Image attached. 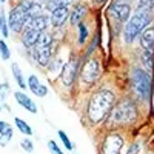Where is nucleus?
Returning a JSON list of instances; mask_svg holds the SVG:
<instances>
[{
	"instance_id": "1",
	"label": "nucleus",
	"mask_w": 154,
	"mask_h": 154,
	"mask_svg": "<svg viewBox=\"0 0 154 154\" xmlns=\"http://www.w3.org/2000/svg\"><path fill=\"white\" fill-rule=\"evenodd\" d=\"M116 96L112 91H108V89H100V91H96L91 99L88 102V119L93 123H99L102 122L106 114H109V111L112 109Z\"/></svg>"
},
{
	"instance_id": "2",
	"label": "nucleus",
	"mask_w": 154,
	"mask_h": 154,
	"mask_svg": "<svg viewBox=\"0 0 154 154\" xmlns=\"http://www.w3.org/2000/svg\"><path fill=\"white\" fill-rule=\"evenodd\" d=\"M154 19V12H149L146 9L137 8L131 19L126 20L125 29H123V38L126 43H133L136 37L142 32Z\"/></svg>"
},
{
	"instance_id": "3",
	"label": "nucleus",
	"mask_w": 154,
	"mask_h": 154,
	"mask_svg": "<svg viewBox=\"0 0 154 154\" xmlns=\"http://www.w3.org/2000/svg\"><path fill=\"white\" fill-rule=\"evenodd\" d=\"M137 117V108L131 99H123L120 103L112 108V120L117 123H131Z\"/></svg>"
},
{
	"instance_id": "4",
	"label": "nucleus",
	"mask_w": 154,
	"mask_h": 154,
	"mask_svg": "<svg viewBox=\"0 0 154 154\" xmlns=\"http://www.w3.org/2000/svg\"><path fill=\"white\" fill-rule=\"evenodd\" d=\"M131 83H133V89L134 93L142 99H148L151 94V75L143 71V69H134L131 74Z\"/></svg>"
},
{
	"instance_id": "5",
	"label": "nucleus",
	"mask_w": 154,
	"mask_h": 154,
	"mask_svg": "<svg viewBox=\"0 0 154 154\" xmlns=\"http://www.w3.org/2000/svg\"><path fill=\"white\" fill-rule=\"evenodd\" d=\"M80 75H82V80L86 85L94 83L100 75V63H99V60L97 59H88L85 62L83 68H82Z\"/></svg>"
},
{
	"instance_id": "6",
	"label": "nucleus",
	"mask_w": 154,
	"mask_h": 154,
	"mask_svg": "<svg viewBox=\"0 0 154 154\" xmlns=\"http://www.w3.org/2000/svg\"><path fill=\"white\" fill-rule=\"evenodd\" d=\"M123 149V139L119 134H109L100 146V154H120Z\"/></svg>"
},
{
	"instance_id": "7",
	"label": "nucleus",
	"mask_w": 154,
	"mask_h": 154,
	"mask_svg": "<svg viewBox=\"0 0 154 154\" xmlns=\"http://www.w3.org/2000/svg\"><path fill=\"white\" fill-rule=\"evenodd\" d=\"M77 71H79V59H71L68 60L62 68V74H60V79L62 83L65 86H71L75 80V75Z\"/></svg>"
},
{
	"instance_id": "8",
	"label": "nucleus",
	"mask_w": 154,
	"mask_h": 154,
	"mask_svg": "<svg viewBox=\"0 0 154 154\" xmlns=\"http://www.w3.org/2000/svg\"><path fill=\"white\" fill-rule=\"evenodd\" d=\"M28 14L25 11H22L19 6L14 8L11 12H9V19H8V25L11 26V29L14 31V32H20L23 28H25V25H26L28 22Z\"/></svg>"
},
{
	"instance_id": "9",
	"label": "nucleus",
	"mask_w": 154,
	"mask_h": 154,
	"mask_svg": "<svg viewBox=\"0 0 154 154\" xmlns=\"http://www.w3.org/2000/svg\"><path fill=\"white\" fill-rule=\"evenodd\" d=\"M109 12L117 22H126L130 19V14H131V6H130V3H126L125 0H116V2L109 6Z\"/></svg>"
},
{
	"instance_id": "10",
	"label": "nucleus",
	"mask_w": 154,
	"mask_h": 154,
	"mask_svg": "<svg viewBox=\"0 0 154 154\" xmlns=\"http://www.w3.org/2000/svg\"><path fill=\"white\" fill-rule=\"evenodd\" d=\"M49 25V17L48 16H35V17H29L26 25H25V29H37V31H45L46 26Z\"/></svg>"
},
{
	"instance_id": "11",
	"label": "nucleus",
	"mask_w": 154,
	"mask_h": 154,
	"mask_svg": "<svg viewBox=\"0 0 154 154\" xmlns=\"http://www.w3.org/2000/svg\"><path fill=\"white\" fill-rule=\"evenodd\" d=\"M34 49V56L38 62V65L42 66H46L49 60H51V45L49 46H43V45H34L32 46Z\"/></svg>"
},
{
	"instance_id": "12",
	"label": "nucleus",
	"mask_w": 154,
	"mask_h": 154,
	"mask_svg": "<svg viewBox=\"0 0 154 154\" xmlns=\"http://www.w3.org/2000/svg\"><path fill=\"white\" fill-rule=\"evenodd\" d=\"M140 35V45H142L143 51L154 54V28H145Z\"/></svg>"
},
{
	"instance_id": "13",
	"label": "nucleus",
	"mask_w": 154,
	"mask_h": 154,
	"mask_svg": "<svg viewBox=\"0 0 154 154\" xmlns=\"http://www.w3.org/2000/svg\"><path fill=\"white\" fill-rule=\"evenodd\" d=\"M68 17H69V8L68 6H59L53 11V14H51V23H53L56 28H60L62 25L66 22Z\"/></svg>"
},
{
	"instance_id": "14",
	"label": "nucleus",
	"mask_w": 154,
	"mask_h": 154,
	"mask_svg": "<svg viewBox=\"0 0 154 154\" xmlns=\"http://www.w3.org/2000/svg\"><path fill=\"white\" fill-rule=\"evenodd\" d=\"M26 85L29 86V89L34 93V96H37V97H45L48 94V88L38 82L37 75H34V74L28 77V83Z\"/></svg>"
},
{
	"instance_id": "15",
	"label": "nucleus",
	"mask_w": 154,
	"mask_h": 154,
	"mask_svg": "<svg viewBox=\"0 0 154 154\" xmlns=\"http://www.w3.org/2000/svg\"><path fill=\"white\" fill-rule=\"evenodd\" d=\"M14 97H16V100H17V103L22 105V108H25L26 111H29V112H32V114L37 112V105L34 103V100H31L29 96H26V94L22 93V91H17V93L14 94Z\"/></svg>"
},
{
	"instance_id": "16",
	"label": "nucleus",
	"mask_w": 154,
	"mask_h": 154,
	"mask_svg": "<svg viewBox=\"0 0 154 154\" xmlns=\"http://www.w3.org/2000/svg\"><path fill=\"white\" fill-rule=\"evenodd\" d=\"M40 32H42V31H37V29H25L23 37H22L23 46L28 48V49H31V48L37 43L38 37H40Z\"/></svg>"
},
{
	"instance_id": "17",
	"label": "nucleus",
	"mask_w": 154,
	"mask_h": 154,
	"mask_svg": "<svg viewBox=\"0 0 154 154\" xmlns=\"http://www.w3.org/2000/svg\"><path fill=\"white\" fill-rule=\"evenodd\" d=\"M85 14H86V8H85L83 5H77V6L71 11V14H69V23H71V25H79V23L83 20Z\"/></svg>"
},
{
	"instance_id": "18",
	"label": "nucleus",
	"mask_w": 154,
	"mask_h": 154,
	"mask_svg": "<svg viewBox=\"0 0 154 154\" xmlns=\"http://www.w3.org/2000/svg\"><path fill=\"white\" fill-rule=\"evenodd\" d=\"M11 69H12V75H14V79H16L17 85H19L22 89H25L28 85H26V82H25V77H23V74H22L20 66L17 65V63H12V65H11Z\"/></svg>"
},
{
	"instance_id": "19",
	"label": "nucleus",
	"mask_w": 154,
	"mask_h": 154,
	"mask_svg": "<svg viewBox=\"0 0 154 154\" xmlns=\"http://www.w3.org/2000/svg\"><path fill=\"white\" fill-rule=\"evenodd\" d=\"M71 3H74V0H48L46 2V9L53 12L59 6H69Z\"/></svg>"
},
{
	"instance_id": "20",
	"label": "nucleus",
	"mask_w": 154,
	"mask_h": 154,
	"mask_svg": "<svg viewBox=\"0 0 154 154\" xmlns=\"http://www.w3.org/2000/svg\"><path fill=\"white\" fill-rule=\"evenodd\" d=\"M14 122H16V126L19 128V131H20V133L26 134V136H31V134H32L31 126H29L26 122H25V120H22L20 117H16V119H14Z\"/></svg>"
},
{
	"instance_id": "21",
	"label": "nucleus",
	"mask_w": 154,
	"mask_h": 154,
	"mask_svg": "<svg viewBox=\"0 0 154 154\" xmlns=\"http://www.w3.org/2000/svg\"><path fill=\"white\" fill-rule=\"evenodd\" d=\"M11 139H12V128H11L8 123H6V125H5V128H3L2 137H0V145H2V146L8 145Z\"/></svg>"
},
{
	"instance_id": "22",
	"label": "nucleus",
	"mask_w": 154,
	"mask_h": 154,
	"mask_svg": "<svg viewBox=\"0 0 154 154\" xmlns=\"http://www.w3.org/2000/svg\"><path fill=\"white\" fill-rule=\"evenodd\" d=\"M142 63L145 65V68H146L148 71H152V68H154L152 53H148V51H143V54H142Z\"/></svg>"
},
{
	"instance_id": "23",
	"label": "nucleus",
	"mask_w": 154,
	"mask_h": 154,
	"mask_svg": "<svg viewBox=\"0 0 154 154\" xmlns=\"http://www.w3.org/2000/svg\"><path fill=\"white\" fill-rule=\"evenodd\" d=\"M28 17H35V16H40L42 14V5L38 3V2H34L32 0V3L29 5V9H28Z\"/></svg>"
},
{
	"instance_id": "24",
	"label": "nucleus",
	"mask_w": 154,
	"mask_h": 154,
	"mask_svg": "<svg viewBox=\"0 0 154 154\" xmlns=\"http://www.w3.org/2000/svg\"><path fill=\"white\" fill-rule=\"evenodd\" d=\"M57 134H59V137H60V140H62V143L65 145V148H66V149H69V151H72V149H74V143L68 139L66 133H65V131H62V130H59V131H57Z\"/></svg>"
},
{
	"instance_id": "25",
	"label": "nucleus",
	"mask_w": 154,
	"mask_h": 154,
	"mask_svg": "<svg viewBox=\"0 0 154 154\" xmlns=\"http://www.w3.org/2000/svg\"><path fill=\"white\" fill-rule=\"evenodd\" d=\"M77 26H79V43L80 45H83L85 43V40H86V37H88V28H86V25L85 23H79V25H77Z\"/></svg>"
},
{
	"instance_id": "26",
	"label": "nucleus",
	"mask_w": 154,
	"mask_h": 154,
	"mask_svg": "<svg viewBox=\"0 0 154 154\" xmlns=\"http://www.w3.org/2000/svg\"><path fill=\"white\" fill-rule=\"evenodd\" d=\"M0 56H2L3 60H9V57H11V51H9L8 45L5 43V40H0Z\"/></svg>"
},
{
	"instance_id": "27",
	"label": "nucleus",
	"mask_w": 154,
	"mask_h": 154,
	"mask_svg": "<svg viewBox=\"0 0 154 154\" xmlns=\"http://www.w3.org/2000/svg\"><path fill=\"white\" fill-rule=\"evenodd\" d=\"M139 8L154 12V0H139Z\"/></svg>"
},
{
	"instance_id": "28",
	"label": "nucleus",
	"mask_w": 154,
	"mask_h": 154,
	"mask_svg": "<svg viewBox=\"0 0 154 154\" xmlns=\"http://www.w3.org/2000/svg\"><path fill=\"white\" fill-rule=\"evenodd\" d=\"M11 91L9 83H0V102H3L8 96V93Z\"/></svg>"
},
{
	"instance_id": "29",
	"label": "nucleus",
	"mask_w": 154,
	"mask_h": 154,
	"mask_svg": "<svg viewBox=\"0 0 154 154\" xmlns=\"http://www.w3.org/2000/svg\"><path fill=\"white\" fill-rule=\"evenodd\" d=\"M20 146L26 151V152H32L34 151V143H32V140H29V139H25V140H22L20 142Z\"/></svg>"
},
{
	"instance_id": "30",
	"label": "nucleus",
	"mask_w": 154,
	"mask_h": 154,
	"mask_svg": "<svg viewBox=\"0 0 154 154\" xmlns=\"http://www.w3.org/2000/svg\"><path fill=\"white\" fill-rule=\"evenodd\" d=\"M48 148H49L51 154H63V151L59 148V145L54 142V140H48Z\"/></svg>"
},
{
	"instance_id": "31",
	"label": "nucleus",
	"mask_w": 154,
	"mask_h": 154,
	"mask_svg": "<svg viewBox=\"0 0 154 154\" xmlns=\"http://www.w3.org/2000/svg\"><path fill=\"white\" fill-rule=\"evenodd\" d=\"M126 154H140V143H133L130 148H128Z\"/></svg>"
},
{
	"instance_id": "32",
	"label": "nucleus",
	"mask_w": 154,
	"mask_h": 154,
	"mask_svg": "<svg viewBox=\"0 0 154 154\" xmlns=\"http://www.w3.org/2000/svg\"><path fill=\"white\" fill-rule=\"evenodd\" d=\"M0 29H2V32H3V37L6 38V37L9 35V31H8V20H5V22L2 23V28H0Z\"/></svg>"
},
{
	"instance_id": "33",
	"label": "nucleus",
	"mask_w": 154,
	"mask_h": 154,
	"mask_svg": "<svg viewBox=\"0 0 154 154\" xmlns=\"http://www.w3.org/2000/svg\"><path fill=\"white\" fill-rule=\"evenodd\" d=\"M5 20H6V19H5V12L2 11V12H0V28H2V23H3Z\"/></svg>"
},
{
	"instance_id": "34",
	"label": "nucleus",
	"mask_w": 154,
	"mask_h": 154,
	"mask_svg": "<svg viewBox=\"0 0 154 154\" xmlns=\"http://www.w3.org/2000/svg\"><path fill=\"white\" fill-rule=\"evenodd\" d=\"M5 122H2V120H0V137H2V133H3V128H5Z\"/></svg>"
},
{
	"instance_id": "35",
	"label": "nucleus",
	"mask_w": 154,
	"mask_h": 154,
	"mask_svg": "<svg viewBox=\"0 0 154 154\" xmlns=\"http://www.w3.org/2000/svg\"><path fill=\"white\" fill-rule=\"evenodd\" d=\"M96 2H99V3H102V2H105V0H96Z\"/></svg>"
},
{
	"instance_id": "36",
	"label": "nucleus",
	"mask_w": 154,
	"mask_h": 154,
	"mask_svg": "<svg viewBox=\"0 0 154 154\" xmlns=\"http://www.w3.org/2000/svg\"><path fill=\"white\" fill-rule=\"evenodd\" d=\"M3 2H6V0H0V3H3Z\"/></svg>"
},
{
	"instance_id": "37",
	"label": "nucleus",
	"mask_w": 154,
	"mask_h": 154,
	"mask_svg": "<svg viewBox=\"0 0 154 154\" xmlns=\"http://www.w3.org/2000/svg\"><path fill=\"white\" fill-rule=\"evenodd\" d=\"M0 111H2V106H0Z\"/></svg>"
}]
</instances>
